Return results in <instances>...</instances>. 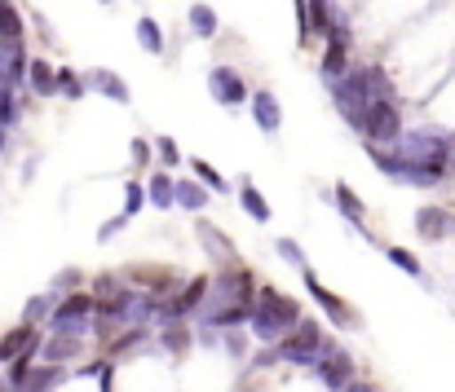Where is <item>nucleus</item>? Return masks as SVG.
<instances>
[{"mask_svg":"<svg viewBox=\"0 0 455 392\" xmlns=\"http://www.w3.org/2000/svg\"><path fill=\"white\" fill-rule=\"evenodd\" d=\"M0 392H13L9 388V380H4V371H0Z\"/></svg>","mask_w":455,"mask_h":392,"instance_id":"45","label":"nucleus"},{"mask_svg":"<svg viewBox=\"0 0 455 392\" xmlns=\"http://www.w3.org/2000/svg\"><path fill=\"white\" fill-rule=\"evenodd\" d=\"M120 291H124V282H120L116 273H102V278L89 282V295H93V300H111V295H120Z\"/></svg>","mask_w":455,"mask_h":392,"instance_id":"32","label":"nucleus"},{"mask_svg":"<svg viewBox=\"0 0 455 392\" xmlns=\"http://www.w3.org/2000/svg\"><path fill=\"white\" fill-rule=\"evenodd\" d=\"M331 199H336V208H340V216L349 221V225H358L363 230V221H367V203L349 190V185H331Z\"/></svg>","mask_w":455,"mask_h":392,"instance_id":"21","label":"nucleus"},{"mask_svg":"<svg viewBox=\"0 0 455 392\" xmlns=\"http://www.w3.org/2000/svg\"><path fill=\"white\" fill-rule=\"evenodd\" d=\"M239 203H243V212H248L252 221H261V225H266V221L275 216V208L266 203V194H261V190H257L252 181H239Z\"/></svg>","mask_w":455,"mask_h":392,"instance_id":"22","label":"nucleus"},{"mask_svg":"<svg viewBox=\"0 0 455 392\" xmlns=\"http://www.w3.org/2000/svg\"><path fill=\"white\" fill-rule=\"evenodd\" d=\"M363 137H367V145L394 150V145L403 141V115H398V102H371V106H367V120H363Z\"/></svg>","mask_w":455,"mask_h":392,"instance_id":"6","label":"nucleus"},{"mask_svg":"<svg viewBox=\"0 0 455 392\" xmlns=\"http://www.w3.org/2000/svg\"><path fill=\"white\" fill-rule=\"evenodd\" d=\"M345 392H376V384H367V380H354Z\"/></svg>","mask_w":455,"mask_h":392,"instance_id":"44","label":"nucleus"},{"mask_svg":"<svg viewBox=\"0 0 455 392\" xmlns=\"http://www.w3.org/2000/svg\"><path fill=\"white\" fill-rule=\"evenodd\" d=\"M84 84H89V89H98L102 98H111V102H120V106H129V102H133V93H129V84H124V80H120L116 71H107V67H98V71H89V75H84Z\"/></svg>","mask_w":455,"mask_h":392,"instance_id":"17","label":"nucleus"},{"mask_svg":"<svg viewBox=\"0 0 455 392\" xmlns=\"http://www.w3.org/2000/svg\"><path fill=\"white\" fill-rule=\"evenodd\" d=\"M323 349H327V331H323V322H309V318H305L283 344H275V353H279V362H283V366H305V371H314V366H318Z\"/></svg>","mask_w":455,"mask_h":392,"instance_id":"5","label":"nucleus"},{"mask_svg":"<svg viewBox=\"0 0 455 392\" xmlns=\"http://www.w3.org/2000/svg\"><path fill=\"white\" fill-rule=\"evenodd\" d=\"M62 380H67V366H36L31 380H27L18 392H53Z\"/></svg>","mask_w":455,"mask_h":392,"instance_id":"28","label":"nucleus"},{"mask_svg":"<svg viewBox=\"0 0 455 392\" xmlns=\"http://www.w3.org/2000/svg\"><path fill=\"white\" fill-rule=\"evenodd\" d=\"M151 331H155V326H129V331H120V335H116V340H111V344H107L102 353H107V357L116 362V357H124V353H133V349H142Z\"/></svg>","mask_w":455,"mask_h":392,"instance_id":"25","label":"nucleus"},{"mask_svg":"<svg viewBox=\"0 0 455 392\" xmlns=\"http://www.w3.org/2000/svg\"><path fill=\"white\" fill-rule=\"evenodd\" d=\"M155 154L172 168V163H181V150H177V141L172 137H155Z\"/></svg>","mask_w":455,"mask_h":392,"instance_id":"37","label":"nucleus"},{"mask_svg":"<svg viewBox=\"0 0 455 392\" xmlns=\"http://www.w3.org/2000/svg\"><path fill=\"white\" fill-rule=\"evenodd\" d=\"M275 247H279L283 264H292V269H305V252H301V243H297V239H279Z\"/></svg>","mask_w":455,"mask_h":392,"instance_id":"36","label":"nucleus"},{"mask_svg":"<svg viewBox=\"0 0 455 392\" xmlns=\"http://www.w3.org/2000/svg\"><path fill=\"white\" fill-rule=\"evenodd\" d=\"M129 150H133V163L142 168V163H151V154H155V141H142V137H133V145H129Z\"/></svg>","mask_w":455,"mask_h":392,"instance_id":"40","label":"nucleus"},{"mask_svg":"<svg viewBox=\"0 0 455 392\" xmlns=\"http://www.w3.org/2000/svg\"><path fill=\"white\" fill-rule=\"evenodd\" d=\"M147 199H151L155 208H172L177 203V181L168 172H151L147 176Z\"/></svg>","mask_w":455,"mask_h":392,"instance_id":"26","label":"nucleus"},{"mask_svg":"<svg viewBox=\"0 0 455 392\" xmlns=\"http://www.w3.org/2000/svg\"><path fill=\"white\" fill-rule=\"evenodd\" d=\"M275 366H279V353L275 349H266V353L252 357V371H275Z\"/></svg>","mask_w":455,"mask_h":392,"instance_id":"42","label":"nucleus"},{"mask_svg":"<svg viewBox=\"0 0 455 392\" xmlns=\"http://www.w3.org/2000/svg\"><path fill=\"white\" fill-rule=\"evenodd\" d=\"M208 93L221 102V106H248L252 102V89H248V80L235 71V67H212V75H208Z\"/></svg>","mask_w":455,"mask_h":392,"instance_id":"10","label":"nucleus"},{"mask_svg":"<svg viewBox=\"0 0 455 392\" xmlns=\"http://www.w3.org/2000/svg\"><path fill=\"white\" fill-rule=\"evenodd\" d=\"M451 230H455V216L447 208H420V212H416V234H420V239L438 243V239H447Z\"/></svg>","mask_w":455,"mask_h":392,"instance_id":"16","label":"nucleus"},{"mask_svg":"<svg viewBox=\"0 0 455 392\" xmlns=\"http://www.w3.org/2000/svg\"><path fill=\"white\" fill-rule=\"evenodd\" d=\"M71 286L80 291V269H62V273L53 278V291H58V295H62V291H71Z\"/></svg>","mask_w":455,"mask_h":392,"instance_id":"39","label":"nucleus"},{"mask_svg":"<svg viewBox=\"0 0 455 392\" xmlns=\"http://www.w3.org/2000/svg\"><path fill=\"white\" fill-rule=\"evenodd\" d=\"M314 375H318V384H323L327 392H345L354 380H358V366H354L349 349H340L336 340H327V349H323V357H318Z\"/></svg>","mask_w":455,"mask_h":392,"instance_id":"7","label":"nucleus"},{"mask_svg":"<svg viewBox=\"0 0 455 392\" xmlns=\"http://www.w3.org/2000/svg\"><path fill=\"white\" fill-rule=\"evenodd\" d=\"M190 172H195V181H199L208 194H212V190H217V194H230V181H226V176H221V172H217L208 159H190Z\"/></svg>","mask_w":455,"mask_h":392,"instance_id":"29","label":"nucleus"},{"mask_svg":"<svg viewBox=\"0 0 455 392\" xmlns=\"http://www.w3.org/2000/svg\"><path fill=\"white\" fill-rule=\"evenodd\" d=\"M177 208H186V212H204V208H208V190H204L195 176H181V181H177Z\"/></svg>","mask_w":455,"mask_h":392,"instance_id":"27","label":"nucleus"},{"mask_svg":"<svg viewBox=\"0 0 455 392\" xmlns=\"http://www.w3.org/2000/svg\"><path fill=\"white\" fill-rule=\"evenodd\" d=\"M58 300H62L58 291L31 295V300H27V309H22V322H27V326H40V331H44V326H49V318H53V309H58Z\"/></svg>","mask_w":455,"mask_h":392,"instance_id":"19","label":"nucleus"},{"mask_svg":"<svg viewBox=\"0 0 455 392\" xmlns=\"http://www.w3.org/2000/svg\"><path fill=\"white\" fill-rule=\"evenodd\" d=\"M138 40H142L147 53H164V27L155 18H147V13L138 18Z\"/></svg>","mask_w":455,"mask_h":392,"instance_id":"30","label":"nucleus"},{"mask_svg":"<svg viewBox=\"0 0 455 392\" xmlns=\"http://www.w3.org/2000/svg\"><path fill=\"white\" fill-rule=\"evenodd\" d=\"M27 89H31L36 98H53V93H58V67L44 62V58H31V62H27Z\"/></svg>","mask_w":455,"mask_h":392,"instance_id":"18","label":"nucleus"},{"mask_svg":"<svg viewBox=\"0 0 455 392\" xmlns=\"http://www.w3.org/2000/svg\"><path fill=\"white\" fill-rule=\"evenodd\" d=\"M159 344H164L172 357H186V353H190V326H186V322H159Z\"/></svg>","mask_w":455,"mask_h":392,"instance_id":"23","label":"nucleus"},{"mask_svg":"<svg viewBox=\"0 0 455 392\" xmlns=\"http://www.w3.org/2000/svg\"><path fill=\"white\" fill-rule=\"evenodd\" d=\"M252 120H257V129L261 132H279L283 124V106H279V98L270 93V89H252Z\"/></svg>","mask_w":455,"mask_h":392,"instance_id":"15","label":"nucleus"},{"mask_svg":"<svg viewBox=\"0 0 455 392\" xmlns=\"http://www.w3.org/2000/svg\"><path fill=\"white\" fill-rule=\"evenodd\" d=\"M93 309H98V300L89 291H71V295L58 300V309H53V318H49L44 331L49 335H76V340H84L93 331Z\"/></svg>","mask_w":455,"mask_h":392,"instance_id":"4","label":"nucleus"},{"mask_svg":"<svg viewBox=\"0 0 455 392\" xmlns=\"http://www.w3.org/2000/svg\"><path fill=\"white\" fill-rule=\"evenodd\" d=\"M102 4H111V0H102Z\"/></svg>","mask_w":455,"mask_h":392,"instance_id":"46","label":"nucleus"},{"mask_svg":"<svg viewBox=\"0 0 455 392\" xmlns=\"http://www.w3.org/2000/svg\"><path fill=\"white\" fill-rule=\"evenodd\" d=\"M80 357H84V340H76V335H44V344H40L44 366H67V362H80Z\"/></svg>","mask_w":455,"mask_h":392,"instance_id":"13","label":"nucleus"},{"mask_svg":"<svg viewBox=\"0 0 455 392\" xmlns=\"http://www.w3.org/2000/svg\"><path fill=\"white\" fill-rule=\"evenodd\" d=\"M147 208V185L142 181H129L124 185V216H138Z\"/></svg>","mask_w":455,"mask_h":392,"instance_id":"33","label":"nucleus"},{"mask_svg":"<svg viewBox=\"0 0 455 392\" xmlns=\"http://www.w3.org/2000/svg\"><path fill=\"white\" fill-rule=\"evenodd\" d=\"M301 322H305L301 304H297L292 295H283V291H275V286H261V291H257V304H252L248 335H252L257 344L275 349V344H283V340H288Z\"/></svg>","mask_w":455,"mask_h":392,"instance_id":"1","label":"nucleus"},{"mask_svg":"<svg viewBox=\"0 0 455 392\" xmlns=\"http://www.w3.org/2000/svg\"><path fill=\"white\" fill-rule=\"evenodd\" d=\"M208 295H212V278H208V273H195L181 291H172V295L164 300L159 322H186L190 313H199V309L208 304Z\"/></svg>","mask_w":455,"mask_h":392,"instance_id":"8","label":"nucleus"},{"mask_svg":"<svg viewBox=\"0 0 455 392\" xmlns=\"http://www.w3.org/2000/svg\"><path fill=\"white\" fill-rule=\"evenodd\" d=\"M389 261L398 264L403 273H411V278H425V269H420V261L407 252V247H389Z\"/></svg>","mask_w":455,"mask_h":392,"instance_id":"35","label":"nucleus"},{"mask_svg":"<svg viewBox=\"0 0 455 392\" xmlns=\"http://www.w3.org/2000/svg\"><path fill=\"white\" fill-rule=\"evenodd\" d=\"M186 18H190V31H195L199 40H217L221 18H217V9H212V4H204V0H199V4H190V13H186Z\"/></svg>","mask_w":455,"mask_h":392,"instance_id":"20","label":"nucleus"},{"mask_svg":"<svg viewBox=\"0 0 455 392\" xmlns=\"http://www.w3.org/2000/svg\"><path fill=\"white\" fill-rule=\"evenodd\" d=\"M44 340H40V326H27V322H18L13 331H4L0 335V366H13L22 353H31V349H40Z\"/></svg>","mask_w":455,"mask_h":392,"instance_id":"12","label":"nucleus"},{"mask_svg":"<svg viewBox=\"0 0 455 392\" xmlns=\"http://www.w3.org/2000/svg\"><path fill=\"white\" fill-rule=\"evenodd\" d=\"M58 93L76 102V98L89 93V84H84V75H76V71H58Z\"/></svg>","mask_w":455,"mask_h":392,"instance_id":"31","label":"nucleus"},{"mask_svg":"<svg viewBox=\"0 0 455 392\" xmlns=\"http://www.w3.org/2000/svg\"><path fill=\"white\" fill-rule=\"evenodd\" d=\"M221 344H226V353L239 362V357L248 353V331H226V340H221Z\"/></svg>","mask_w":455,"mask_h":392,"instance_id":"38","label":"nucleus"},{"mask_svg":"<svg viewBox=\"0 0 455 392\" xmlns=\"http://www.w3.org/2000/svg\"><path fill=\"white\" fill-rule=\"evenodd\" d=\"M22 13H18V4L13 0H0V49L4 44H22Z\"/></svg>","mask_w":455,"mask_h":392,"instance_id":"24","label":"nucleus"},{"mask_svg":"<svg viewBox=\"0 0 455 392\" xmlns=\"http://www.w3.org/2000/svg\"><path fill=\"white\" fill-rule=\"evenodd\" d=\"M345 71H349V18H340V9H336V22L323 35V80L336 84Z\"/></svg>","mask_w":455,"mask_h":392,"instance_id":"9","label":"nucleus"},{"mask_svg":"<svg viewBox=\"0 0 455 392\" xmlns=\"http://www.w3.org/2000/svg\"><path fill=\"white\" fill-rule=\"evenodd\" d=\"M18 124V98H13V89H0V129L9 132Z\"/></svg>","mask_w":455,"mask_h":392,"instance_id":"34","label":"nucleus"},{"mask_svg":"<svg viewBox=\"0 0 455 392\" xmlns=\"http://www.w3.org/2000/svg\"><path fill=\"white\" fill-rule=\"evenodd\" d=\"M195 234H199V243H204V252L212 256V261H221V269H230V264H239V252H235V243L221 234V230H212L208 221H195Z\"/></svg>","mask_w":455,"mask_h":392,"instance_id":"14","label":"nucleus"},{"mask_svg":"<svg viewBox=\"0 0 455 392\" xmlns=\"http://www.w3.org/2000/svg\"><path fill=\"white\" fill-rule=\"evenodd\" d=\"M124 225H129V216H111V221H107V225L98 230V243H111V239H116V234H120Z\"/></svg>","mask_w":455,"mask_h":392,"instance_id":"41","label":"nucleus"},{"mask_svg":"<svg viewBox=\"0 0 455 392\" xmlns=\"http://www.w3.org/2000/svg\"><path fill=\"white\" fill-rule=\"evenodd\" d=\"M98 388L116 392V362H111V357H107V366H102V375H98Z\"/></svg>","mask_w":455,"mask_h":392,"instance_id":"43","label":"nucleus"},{"mask_svg":"<svg viewBox=\"0 0 455 392\" xmlns=\"http://www.w3.org/2000/svg\"><path fill=\"white\" fill-rule=\"evenodd\" d=\"M305 291L314 295V304L327 313V322H331V326H354V322H358V313H354L336 291H327V286H323V278H318V273H309V269H305Z\"/></svg>","mask_w":455,"mask_h":392,"instance_id":"11","label":"nucleus"},{"mask_svg":"<svg viewBox=\"0 0 455 392\" xmlns=\"http://www.w3.org/2000/svg\"><path fill=\"white\" fill-rule=\"evenodd\" d=\"M257 291H261L257 273H252L248 264H230V269H221V273H217V282H212V295H208V309H204V313H221V309L257 304Z\"/></svg>","mask_w":455,"mask_h":392,"instance_id":"2","label":"nucleus"},{"mask_svg":"<svg viewBox=\"0 0 455 392\" xmlns=\"http://www.w3.org/2000/svg\"><path fill=\"white\" fill-rule=\"evenodd\" d=\"M403 159H411V163H434V168H447L455 154V137L443 129H411L403 132V141L394 145Z\"/></svg>","mask_w":455,"mask_h":392,"instance_id":"3","label":"nucleus"}]
</instances>
